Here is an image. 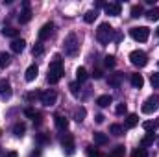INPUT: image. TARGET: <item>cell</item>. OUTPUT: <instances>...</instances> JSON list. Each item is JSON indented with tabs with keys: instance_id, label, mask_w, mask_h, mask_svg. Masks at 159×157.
<instances>
[{
	"instance_id": "cell-44",
	"label": "cell",
	"mask_w": 159,
	"mask_h": 157,
	"mask_svg": "<svg viewBox=\"0 0 159 157\" xmlns=\"http://www.w3.org/2000/svg\"><path fill=\"white\" fill-rule=\"evenodd\" d=\"M6 157H19V155H17V152H9Z\"/></svg>"
},
{
	"instance_id": "cell-22",
	"label": "cell",
	"mask_w": 159,
	"mask_h": 157,
	"mask_svg": "<svg viewBox=\"0 0 159 157\" xmlns=\"http://www.w3.org/2000/svg\"><path fill=\"white\" fill-rule=\"evenodd\" d=\"M143 128H144L148 133H154V131L159 128V118L156 120V122H150V120H148V122H143Z\"/></svg>"
},
{
	"instance_id": "cell-23",
	"label": "cell",
	"mask_w": 159,
	"mask_h": 157,
	"mask_svg": "<svg viewBox=\"0 0 159 157\" xmlns=\"http://www.w3.org/2000/svg\"><path fill=\"white\" fill-rule=\"evenodd\" d=\"M2 35L4 37H11V39H17L19 37V30L17 28H4L2 30Z\"/></svg>"
},
{
	"instance_id": "cell-11",
	"label": "cell",
	"mask_w": 159,
	"mask_h": 157,
	"mask_svg": "<svg viewBox=\"0 0 159 157\" xmlns=\"http://www.w3.org/2000/svg\"><path fill=\"white\" fill-rule=\"evenodd\" d=\"M54 32V22H46L43 28L39 30V41H46Z\"/></svg>"
},
{
	"instance_id": "cell-16",
	"label": "cell",
	"mask_w": 159,
	"mask_h": 157,
	"mask_svg": "<svg viewBox=\"0 0 159 157\" xmlns=\"http://www.w3.org/2000/svg\"><path fill=\"white\" fill-rule=\"evenodd\" d=\"M122 79H124V74H122V72H115L113 76H109V79H107V83H109L111 87H120Z\"/></svg>"
},
{
	"instance_id": "cell-45",
	"label": "cell",
	"mask_w": 159,
	"mask_h": 157,
	"mask_svg": "<svg viewBox=\"0 0 159 157\" xmlns=\"http://www.w3.org/2000/svg\"><path fill=\"white\" fill-rule=\"evenodd\" d=\"M156 35H157V37H159V26H157V30H156Z\"/></svg>"
},
{
	"instance_id": "cell-28",
	"label": "cell",
	"mask_w": 159,
	"mask_h": 157,
	"mask_svg": "<svg viewBox=\"0 0 159 157\" xmlns=\"http://www.w3.org/2000/svg\"><path fill=\"white\" fill-rule=\"evenodd\" d=\"M89 78V74H87V70L83 69V67H80L78 70H76V79H78V83H83L85 79Z\"/></svg>"
},
{
	"instance_id": "cell-7",
	"label": "cell",
	"mask_w": 159,
	"mask_h": 157,
	"mask_svg": "<svg viewBox=\"0 0 159 157\" xmlns=\"http://www.w3.org/2000/svg\"><path fill=\"white\" fill-rule=\"evenodd\" d=\"M61 146H63V152H65L67 157L74 155V137H72L70 133H67V135L61 139Z\"/></svg>"
},
{
	"instance_id": "cell-30",
	"label": "cell",
	"mask_w": 159,
	"mask_h": 157,
	"mask_svg": "<svg viewBox=\"0 0 159 157\" xmlns=\"http://www.w3.org/2000/svg\"><path fill=\"white\" fill-rule=\"evenodd\" d=\"M154 141H156V135H154V133H148L146 137H143V141H141V146H143V148H146V146H150Z\"/></svg>"
},
{
	"instance_id": "cell-38",
	"label": "cell",
	"mask_w": 159,
	"mask_h": 157,
	"mask_svg": "<svg viewBox=\"0 0 159 157\" xmlns=\"http://www.w3.org/2000/svg\"><path fill=\"white\" fill-rule=\"evenodd\" d=\"M37 98H41V92H37V91H32V92L26 94V100H28V102H34V100H37Z\"/></svg>"
},
{
	"instance_id": "cell-14",
	"label": "cell",
	"mask_w": 159,
	"mask_h": 157,
	"mask_svg": "<svg viewBox=\"0 0 159 157\" xmlns=\"http://www.w3.org/2000/svg\"><path fill=\"white\" fill-rule=\"evenodd\" d=\"M9 46H11V52H15V54H20V52L26 48V41H24V39H13Z\"/></svg>"
},
{
	"instance_id": "cell-46",
	"label": "cell",
	"mask_w": 159,
	"mask_h": 157,
	"mask_svg": "<svg viewBox=\"0 0 159 157\" xmlns=\"http://www.w3.org/2000/svg\"><path fill=\"white\" fill-rule=\"evenodd\" d=\"M0 133H2V131H0Z\"/></svg>"
},
{
	"instance_id": "cell-10",
	"label": "cell",
	"mask_w": 159,
	"mask_h": 157,
	"mask_svg": "<svg viewBox=\"0 0 159 157\" xmlns=\"http://www.w3.org/2000/svg\"><path fill=\"white\" fill-rule=\"evenodd\" d=\"M104 11L107 15H111V17H119L120 11H122V6H120L119 2H109V4L104 6Z\"/></svg>"
},
{
	"instance_id": "cell-1",
	"label": "cell",
	"mask_w": 159,
	"mask_h": 157,
	"mask_svg": "<svg viewBox=\"0 0 159 157\" xmlns=\"http://www.w3.org/2000/svg\"><path fill=\"white\" fill-rule=\"evenodd\" d=\"M63 78V63H61V59H59V56H56L54 57V61L50 63V67H48V83H57L59 79Z\"/></svg>"
},
{
	"instance_id": "cell-2",
	"label": "cell",
	"mask_w": 159,
	"mask_h": 157,
	"mask_svg": "<svg viewBox=\"0 0 159 157\" xmlns=\"http://www.w3.org/2000/svg\"><path fill=\"white\" fill-rule=\"evenodd\" d=\"M96 39L100 44H109L111 41L115 39V30L107 24V22H102L96 30Z\"/></svg>"
},
{
	"instance_id": "cell-20",
	"label": "cell",
	"mask_w": 159,
	"mask_h": 157,
	"mask_svg": "<svg viewBox=\"0 0 159 157\" xmlns=\"http://www.w3.org/2000/svg\"><path fill=\"white\" fill-rule=\"evenodd\" d=\"M24 133H26V126H24L22 122H17V124L13 126V135H15V137H22Z\"/></svg>"
},
{
	"instance_id": "cell-15",
	"label": "cell",
	"mask_w": 159,
	"mask_h": 157,
	"mask_svg": "<svg viewBox=\"0 0 159 157\" xmlns=\"http://www.w3.org/2000/svg\"><path fill=\"white\" fill-rule=\"evenodd\" d=\"M37 74H39V69H37V65H30V67L26 69V74H24V78H26V81H34V79L37 78Z\"/></svg>"
},
{
	"instance_id": "cell-26",
	"label": "cell",
	"mask_w": 159,
	"mask_h": 157,
	"mask_svg": "<svg viewBox=\"0 0 159 157\" xmlns=\"http://www.w3.org/2000/svg\"><path fill=\"white\" fill-rule=\"evenodd\" d=\"M109 133H113L115 137H120V135H124V128L120 124H111L109 126Z\"/></svg>"
},
{
	"instance_id": "cell-31",
	"label": "cell",
	"mask_w": 159,
	"mask_h": 157,
	"mask_svg": "<svg viewBox=\"0 0 159 157\" xmlns=\"http://www.w3.org/2000/svg\"><path fill=\"white\" fill-rule=\"evenodd\" d=\"M148 20H159V7H152L148 13H146Z\"/></svg>"
},
{
	"instance_id": "cell-42",
	"label": "cell",
	"mask_w": 159,
	"mask_h": 157,
	"mask_svg": "<svg viewBox=\"0 0 159 157\" xmlns=\"http://www.w3.org/2000/svg\"><path fill=\"white\" fill-rule=\"evenodd\" d=\"M93 76H94V79H100V78H102V70H100V69H96V70L93 72Z\"/></svg>"
},
{
	"instance_id": "cell-39",
	"label": "cell",
	"mask_w": 159,
	"mask_h": 157,
	"mask_svg": "<svg viewBox=\"0 0 159 157\" xmlns=\"http://www.w3.org/2000/svg\"><path fill=\"white\" fill-rule=\"evenodd\" d=\"M115 63H117V61H115V57H113V56H107V57H106V61H104V65H106L107 69H113V67H115Z\"/></svg>"
},
{
	"instance_id": "cell-25",
	"label": "cell",
	"mask_w": 159,
	"mask_h": 157,
	"mask_svg": "<svg viewBox=\"0 0 159 157\" xmlns=\"http://www.w3.org/2000/svg\"><path fill=\"white\" fill-rule=\"evenodd\" d=\"M9 63H11V56L6 52H0V69H6Z\"/></svg>"
},
{
	"instance_id": "cell-37",
	"label": "cell",
	"mask_w": 159,
	"mask_h": 157,
	"mask_svg": "<svg viewBox=\"0 0 159 157\" xmlns=\"http://www.w3.org/2000/svg\"><path fill=\"white\" fill-rule=\"evenodd\" d=\"M150 83H152L154 89H157L159 87V72H154V74L150 76Z\"/></svg>"
},
{
	"instance_id": "cell-32",
	"label": "cell",
	"mask_w": 159,
	"mask_h": 157,
	"mask_svg": "<svg viewBox=\"0 0 159 157\" xmlns=\"http://www.w3.org/2000/svg\"><path fill=\"white\" fill-rule=\"evenodd\" d=\"M87 115V111H85V107H78L76 109V113H74V118H76V122H81L83 118Z\"/></svg>"
},
{
	"instance_id": "cell-17",
	"label": "cell",
	"mask_w": 159,
	"mask_h": 157,
	"mask_svg": "<svg viewBox=\"0 0 159 157\" xmlns=\"http://www.w3.org/2000/svg\"><path fill=\"white\" fill-rule=\"evenodd\" d=\"M111 102H113V96L111 94H102V96L96 98V105H100V107H107Z\"/></svg>"
},
{
	"instance_id": "cell-9",
	"label": "cell",
	"mask_w": 159,
	"mask_h": 157,
	"mask_svg": "<svg viewBox=\"0 0 159 157\" xmlns=\"http://www.w3.org/2000/svg\"><path fill=\"white\" fill-rule=\"evenodd\" d=\"M22 11H20V15H19V22L20 24H28L30 20H32V9H30V2H22Z\"/></svg>"
},
{
	"instance_id": "cell-29",
	"label": "cell",
	"mask_w": 159,
	"mask_h": 157,
	"mask_svg": "<svg viewBox=\"0 0 159 157\" xmlns=\"http://www.w3.org/2000/svg\"><path fill=\"white\" fill-rule=\"evenodd\" d=\"M96 17H98V15H96V9H91V11H87V13L83 15V20H85L87 24H91V22H94Z\"/></svg>"
},
{
	"instance_id": "cell-24",
	"label": "cell",
	"mask_w": 159,
	"mask_h": 157,
	"mask_svg": "<svg viewBox=\"0 0 159 157\" xmlns=\"http://www.w3.org/2000/svg\"><path fill=\"white\" fill-rule=\"evenodd\" d=\"M143 15H144V7H143L141 4H137V6L131 7V17H133V19H139V17H143Z\"/></svg>"
},
{
	"instance_id": "cell-4",
	"label": "cell",
	"mask_w": 159,
	"mask_h": 157,
	"mask_svg": "<svg viewBox=\"0 0 159 157\" xmlns=\"http://www.w3.org/2000/svg\"><path fill=\"white\" fill-rule=\"evenodd\" d=\"M157 109H159V94H152V96H148L146 102L141 105V111H143L144 115H152V113L157 111Z\"/></svg>"
},
{
	"instance_id": "cell-5",
	"label": "cell",
	"mask_w": 159,
	"mask_h": 157,
	"mask_svg": "<svg viewBox=\"0 0 159 157\" xmlns=\"http://www.w3.org/2000/svg\"><path fill=\"white\" fill-rule=\"evenodd\" d=\"M129 63H131L133 67L143 69V67H146V63H148V56H146L143 50H133V52L129 54Z\"/></svg>"
},
{
	"instance_id": "cell-41",
	"label": "cell",
	"mask_w": 159,
	"mask_h": 157,
	"mask_svg": "<svg viewBox=\"0 0 159 157\" xmlns=\"http://www.w3.org/2000/svg\"><path fill=\"white\" fill-rule=\"evenodd\" d=\"M69 89H70V92H72V94H74V96H78L80 94V83H70V85H69Z\"/></svg>"
},
{
	"instance_id": "cell-21",
	"label": "cell",
	"mask_w": 159,
	"mask_h": 157,
	"mask_svg": "<svg viewBox=\"0 0 159 157\" xmlns=\"http://www.w3.org/2000/svg\"><path fill=\"white\" fill-rule=\"evenodd\" d=\"M137 124H139V117L131 113V115H128V118H126V124H124V126H126L128 129H131V128H135Z\"/></svg>"
},
{
	"instance_id": "cell-27",
	"label": "cell",
	"mask_w": 159,
	"mask_h": 157,
	"mask_svg": "<svg viewBox=\"0 0 159 157\" xmlns=\"http://www.w3.org/2000/svg\"><path fill=\"white\" fill-rule=\"evenodd\" d=\"M35 142L37 144H48L50 142V135H46V133H35Z\"/></svg>"
},
{
	"instance_id": "cell-33",
	"label": "cell",
	"mask_w": 159,
	"mask_h": 157,
	"mask_svg": "<svg viewBox=\"0 0 159 157\" xmlns=\"http://www.w3.org/2000/svg\"><path fill=\"white\" fill-rule=\"evenodd\" d=\"M43 52H44V48H43V43H35V44H34V48H32V54H34V56H43Z\"/></svg>"
},
{
	"instance_id": "cell-6",
	"label": "cell",
	"mask_w": 159,
	"mask_h": 157,
	"mask_svg": "<svg viewBox=\"0 0 159 157\" xmlns=\"http://www.w3.org/2000/svg\"><path fill=\"white\" fill-rule=\"evenodd\" d=\"M129 35L135 41H139V43H144V41H148V37H150V30L146 26H135V28L129 30Z\"/></svg>"
},
{
	"instance_id": "cell-40",
	"label": "cell",
	"mask_w": 159,
	"mask_h": 157,
	"mask_svg": "<svg viewBox=\"0 0 159 157\" xmlns=\"http://www.w3.org/2000/svg\"><path fill=\"white\" fill-rule=\"evenodd\" d=\"M131 157H148V154H146L144 148H137V150L131 154Z\"/></svg>"
},
{
	"instance_id": "cell-8",
	"label": "cell",
	"mask_w": 159,
	"mask_h": 157,
	"mask_svg": "<svg viewBox=\"0 0 159 157\" xmlns=\"http://www.w3.org/2000/svg\"><path fill=\"white\" fill-rule=\"evenodd\" d=\"M41 102H43V105H46V107L54 105V104L57 102V92H56V91H52V89H48L46 92H43V94H41Z\"/></svg>"
},
{
	"instance_id": "cell-43",
	"label": "cell",
	"mask_w": 159,
	"mask_h": 157,
	"mask_svg": "<svg viewBox=\"0 0 159 157\" xmlns=\"http://www.w3.org/2000/svg\"><path fill=\"white\" fill-rule=\"evenodd\" d=\"M104 115H96V117H94V120H96V124H102V122H104Z\"/></svg>"
},
{
	"instance_id": "cell-19",
	"label": "cell",
	"mask_w": 159,
	"mask_h": 157,
	"mask_svg": "<svg viewBox=\"0 0 159 157\" xmlns=\"http://www.w3.org/2000/svg\"><path fill=\"white\" fill-rule=\"evenodd\" d=\"M131 85L135 87V89H141L143 85H144V78H143V74H131Z\"/></svg>"
},
{
	"instance_id": "cell-13",
	"label": "cell",
	"mask_w": 159,
	"mask_h": 157,
	"mask_svg": "<svg viewBox=\"0 0 159 157\" xmlns=\"http://www.w3.org/2000/svg\"><path fill=\"white\" fill-rule=\"evenodd\" d=\"M11 98V87L7 81H0V100H9Z\"/></svg>"
},
{
	"instance_id": "cell-12",
	"label": "cell",
	"mask_w": 159,
	"mask_h": 157,
	"mask_svg": "<svg viewBox=\"0 0 159 157\" xmlns=\"http://www.w3.org/2000/svg\"><path fill=\"white\" fill-rule=\"evenodd\" d=\"M54 124H56V128L59 131H67L69 129V120L65 117H61V115H54Z\"/></svg>"
},
{
	"instance_id": "cell-3",
	"label": "cell",
	"mask_w": 159,
	"mask_h": 157,
	"mask_svg": "<svg viewBox=\"0 0 159 157\" xmlns=\"http://www.w3.org/2000/svg\"><path fill=\"white\" fill-rule=\"evenodd\" d=\"M63 48H65V54L67 56H76L80 50V41L76 34H69L65 37V43H63Z\"/></svg>"
},
{
	"instance_id": "cell-34",
	"label": "cell",
	"mask_w": 159,
	"mask_h": 157,
	"mask_svg": "<svg viewBox=\"0 0 159 157\" xmlns=\"http://www.w3.org/2000/svg\"><path fill=\"white\" fill-rule=\"evenodd\" d=\"M124 152H126V150H124V146H115V150H113V152H111V157H124Z\"/></svg>"
},
{
	"instance_id": "cell-35",
	"label": "cell",
	"mask_w": 159,
	"mask_h": 157,
	"mask_svg": "<svg viewBox=\"0 0 159 157\" xmlns=\"http://www.w3.org/2000/svg\"><path fill=\"white\" fill-rule=\"evenodd\" d=\"M126 111H128V105L122 102V104H117V107H115V113L117 115H126Z\"/></svg>"
},
{
	"instance_id": "cell-18",
	"label": "cell",
	"mask_w": 159,
	"mask_h": 157,
	"mask_svg": "<svg viewBox=\"0 0 159 157\" xmlns=\"http://www.w3.org/2000/svg\"><path fill=\"white\" fill-rule=\"evenodd\" d=\"M93 139H94V142H96V144H100V146L107 144V141H109V139H107V135H106V133H102V131H94V133H93Z\"/></svg>"
},
{
	"instance_id": "cell-36",
	"label": "cell",
	"mask_w": 159,
	"mask_h": 157,
	"mask_svg": "<svg viewBox=\"0 0 159 157\" xmlns=\"http://www.w3.org/2000/svg\"><path fill=\"white\" fill-rule=\"evenodd\" d=\"M87 157H100L98 148H94V146H87Z\"/></svg>"
}]
</instances>
